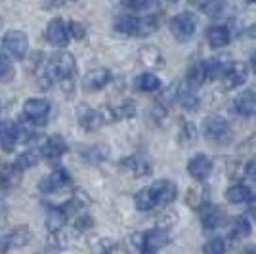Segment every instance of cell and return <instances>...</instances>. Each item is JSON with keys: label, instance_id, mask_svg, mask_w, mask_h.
Masks as SVG:
<instances>
[{"label": "cell", "instance_id": "38", "mask_svg": "<svg viewBox=\"0 0 256 254\" xmlns=\"http://www.w3.org/2000/svg\"><path fill=\"white\" fill-rule=\"evenodd\" d=\"M14 162H16V166L22 170V172H25V170L32 168V166L38 162V155H36V151H31V149H29V151L22 153Z\"/></svg>", "mask_w": 256, "mask_h": 254}, {"label": "cell", "instance_id": "19", "mask_svg": "<svg viewBox=\"0 0 256 254\" xmlns=\"http://www.w3.org/2000/svg\"><path fill=\"white\" fill-rule=\"evenodd\" d=\"M206 40L212 48H224L232 40V31H230L228 25H222V23L210 25L208 31H206Z\"/></svg>", "mask_w": 256, "mask_h": 254}, {"label": "cell", "instance_id": "51", "mask_svg": "<svg viewBox=\"0 0 256 254\" xmlns=\"http://www.w3.org/2000/svg\"><path fill=\"white\" fill-rule=\"evenodd\" d=\"M248 212H250V216H252V218H256V195L254 193H252V195H250V199H248Z\"/></svg>", "mask_w": 256, "mask_h": 254}, {"label": "cell", "instance_id": "10", "mask_svg": "<svg viewBox=\"0 0 256 254\" xmlns=\"http://www.w3.org/2000/svg\"><path fill=\"white\" fill-rule=\"evenodd\" d=\"M76 122L80 124V128H84L86 132H94V130H98V128H102L106 124L100 109H92L86 104L76 107Z\"/></svg>", "mask_w": 256, "mask_h": 254}, {"label": "cell", "instance_id": "43", "mask_svg": "<svg viewBox=\"0 0 256 254\" xmlns=\"http://www.w3.org/2000/svg\"><path fill=\"white\" fill-rule=\"evenodd\" d=\"M180 138L184 144H192V142H195V138H197V128H195L193 122H190V120H184V122H182Z\"/></svg>", "mask_w": 256, "mask_h": 254}, {"label": "cell", "instance_id": "15", "mask_svg": "<svg viewBox=\"0 0 256 254\" xmlns=\"http://www.w3.org/2000/svg\"><path fill=\"white\" fill-rule=\"evenodd\" d=\"M67 151H69L67 142H65L62 136H58V134H56V136H50V138H46L42 142V146H40L42 157L48 160H52V162H58Z\"/></svg>", "mask_w": 256, "mask_h": 254}, {"label": "cell", "instance_id": "40", "mask_svg": "<svg viewBox=\"0 0 256 254\" xmlns=\"http://www.w3.org/2000/svg\"><path fill=\"white\" fill-rule=\"evenodd\" d=\"M18 126H20V142L22 144H29L32 138H34V122H31L27 116L23 115V120L22 122H18Z\"/></svg>", "mask_w": 256, "mask_h": 254}, {"label": "cell", "instance_id": "17", "mask_svg": "<svg viewBox=\"0 0 256 254\" xmlns=\"http://www.w3.org/2000/svg\"><path fill=\"white\" fill-rule=\"evenodd\" d=\"M188 172L197 182L206 180L210 176V172H212V160L208 159L206 155H203V153H199V155H195V157L188 160Z\"/></svg>", "mask_w": 256, "mask_h": 254}, {"label": "cell", "instance_id": "24", "mask_svg": "<svg viewBox=\"0 0 256 254\" xmlns=\"http://www.w3.org/2000/svg\"><path fill=\"white\" fill-rule=\"evenodd\" d=\"M134 86H136L138 90H142V92H159L160 88H162V82H160V78L155 73L146 71V73H142L136 76Z\"/></svg>", "mask_w": 256, "mask_h": 254}, {"label": "cell", "instance_id": "16", "mask_svg": "<svg viewBox=\"0 0 256 254\" xmlns=\"http://www.w3.org/2000/svg\"><path fill=\"white\" fill-rule=\"evenodd\" d=\"M120 166L126 170L128 174H132L134 178H146L151 174V162L144 155H130L120 160Z\"/></svg>", "mask_w": 256, "mask_h": 254}, {"label": "cell", "instance_id": "41", "mask_svg": "<svg viewBox=\"0 0 256 254\" xmlns=\"http://www.w3.org/2000/svg\"><path fill=\"white\" fill-rule=\"evenodd\" d=\"M199 10H203L208 18H220L226 10V0H208Z\"/></svg>", "mask_w": 256, "mask_h": 254}, {"label": "cell", "instance_id": "32", "mask_svg": "<svg viewBox=\"0 0 256 254\" xmlns=\"http://www.w3.org/2000/svg\"><path fill=\"white\" fill-rule=\"evenodd\" d=\"M136 22H138V18H134L130 14H122V16H118L117 20H115V31L130 36L136 31Z\"/></svg>", "mask_w": 256, "mask_h": 254}, {"label": "cell", "instance_id": "42", "mask_svg": "<svg viewBox=\"0 0 256 254\" xmlns=\"http://www.w3.org/2000/svg\"><path fill=\"white\" fill-rule=\"evenodd\" d=\"M113 109L117 113V118H132V116L136 115V104H134V100H122Z\"/></svg>", "mask_w": 256, "mask_h": 254}, {"label": "cell", "instance_id": "47", "mask_svg": "<svg viewBox=\"0 0 256 254\" xmlns=\"http://www.w3.org/2000/svg\"><path fill=\"white\" fill-rule=\"evenodd\" d=\"M67 246V237H65L62 230L60 232H54L50 233V243H48V248H65Z\"/></svg>", "mask_w": 256, "mask_h": 254}, {"label": "cell", "instance_id": "27", "mask_svg": "<svg viewBox=\"0 0 256 254\" xmlns=\"http://www.w3.org/2000/svg\"><path fill=\"white\" fill-rule=\"evenodd\" d=\"M186 82L192 90H197L206 82V73H204V65L203 62H197L193 64L190 69H188V74H186Z\"/></svg>", "mask_w": 256, "mask_h": 254}, {"label": "cell", "instance_id": "49", "mask_svg": "<svg viewBox=\"0 0 256 254\" xmlns=\"http://www.w3.org/2000/svg\"><path fill=\"white\" fill-rule=\"evenodd\" d=\"M245 174L250 178L252 182H256V159H250L248 162H246L245 166Z\"/></svg>", "mask_w": 256, "mask_h": 254}, {"label": "cell", "instance_id": "12", "mask_svg": "<svg viewBox=\"0 0 256 254\" xmlns=\"http://www.w3.org/2000/svg\"><path fill=\"white\" fill-rule=\"evenodd\" d=\"M197 210L201 212V222H203L204 230H216L220 228L226 220V214L222 210V206L214 204V202L204 201Z\"/></svg>", "mask_w": 256, "mask_h": 254}, {"label": "cell", "instance_id": "5", "mask_svg": "<svg viewBox=\"0 0 256 254\" xmlns=\"http://www.w3.org/2000/svg\"><path fill=\"white\" fill-rule=\"evenodd\" d=\"M197 31V20L190 12H182L170 20V32L178 42H188Z\"/></svg>", "mask_w": 256, "mask_h": 254}, {"label": "cell", "instance_id": "13", "mask_svg": "<svg viewBox=\"0 0 256 254\" xmlns=\"http://www.w3.org/2000/svg\"><path fill=\"white\" fill-rule=\"evenodd\" d=\"M111 71L106 69V67H98V69H92L82 76V88L86 92H98L102 88H106L109 82H111Z\"/></svg>", "mask_w": 256, "mask_h": 254}, {"label": "cell", "instance_id": "14", "mask_svg": "<svg viewBox=\"0 0 256 254\" xmlns=\"http://www.w3.org/2000/svg\"><path fill=\"white\" fill-rule=\"evenodd\" d=\"M232 111L239 116L256 115V92L254 90H243L237 94L232 102Z\"/></svg>", "mask_w": 256, "mask_h": 254}, {"label": "cell", "instance_id": "36", "mask_svg": "<svg viewBox=\"0 0 256 254\" xmlns=\"http://www.w3.org/2000/svg\"><path fill=\"white\" fill-rule=\"evenodd\" d=\"M126 4L130 10L144 12V14L159 10V0H126Z\"/></svg>", "mask_w": 256, "mask_h": 254}, {"label": "cell", "instance_id": "20", "mask_svg": "<svg viewBox=\"0 0 256 254\" xmlns=\"http://www.w3.org/2000/svg\"><path fill=\"white\" fill-rule=\"evenodd\" d=\"M160 27V18L151 12V14H146L144 18H138L136 22V31H134V36H150L153 32H157Z\"/></svg>", "mask_w": 256, "mask_h": 254}, {"label": "cell", "instance_id": "26", "mask_svg": "<svg viewBox=\"0 0 256 254\" xmlns=\"http://www.w3.org/2000/svg\"><path fill=\"white\" fill-rule=\"evenodd\" d=\"M80 157L90 164H98V162H102L109 157V149L106 146H82L80 148Z\"/></svg>", "mask_w": 256, "mask_h": 254}, {"label": "cell", "instance_id": "52", "mask_svg": "<svg viewBox=\"0 0 256 254\" xmlns=\"http://www.w3.org/2000/svg\"><path fill=\"white\" fill-rule=\"evenodd\" d=\"M190 2H192L193 6H197V8H201V6H203V4H206L208 0H190Z\"/></svg>", "mask_w": 256, "mask_h": 254}, {"label": "cell", "instance_id": "23", "mask_svg": "<svg viewBox=\"0 0 256 254\" xmlns=\"http://www.w3.org/2000/svg\"><path fill=\"white\" fill-rule=\"evenodd\" d=\"M138 62L146 69H157L159 65H162V56L155 46H144L138 54Z\"/></svg>", "mask_w": 256, "mask_h": 254}, {"label": "cell", "instance_id": "25", "mask_svg": "<svg viewBox=\"0 0 256 254\" xmlns=\"http://www.w3.org/2000/svg\"><path fill=\"white\" fill-rule=\"evenodd\" d=\"M250 233H252L250 220H248L246 216H237L234 220L232 230H230V239H232V241H243Z\"/></svg>", "mask_w": 256, "mask_h": 254}, {"label": "cell", "instance_id": "4", "mask_svg": "<svg viewBox=\"0 0 256 254\" xmlns=\"http://www.w3.org/2000/svg\"><path fill=\"white\" fill-rule=\"evenodd\" d=\"M2 50H4V54L10 60L22 62V60H25L27 52H29V36L23 31H18V29H12V31L4 32V36H2Z\"/></svg>", "mask_w": 256, "mask_h": 254}, {"label": "cell", "instance_id": "53", "mask_svg": "<svg viewBox=\"0 0 256 254\" xmlns=\"http://www.w3.org/2000/svg\"><path fill=\"white\" fill-rule=\"evenodd\" d=\"M250 67H252V71L256 73V50L252 52V56H250Z\"/></svg>", "mask_w": 256, "mask_h": 254}, {"label": "cell", "instance_id": "9", "mask_svg": "<svg viewBox=\"0 0 256 254\" xmlns=\"http://www.w3.org/2000/svg\"><path fill=\"white\" fill-rule=\"evenodd\" d=\"M151 193H153V199L157 206H168L170 202L176 201L178 197V188L176 184L170 180H157L150 186Z\"/></svg>", "mask_w": 256, "mask_h": 254}, {"label": "cell", "instance_id": "1", "mask_svg": "<svg viewBox=\"0 0 256 254\" xmlns=\"http://www.w3.org/2000/svg\"><path fill=\"white\" fill-rule=\"evenodd\" d=\"M76 71V60L71 52H65L60 48V52L52 54L48 62H44L42 67L36 73V84L40 90H50L56 82H62L67 78H73Z\"/></svg>", "mask_w": 256, "mask_h": 254}, {"label": "cell", "instance_id": "35", "mask_svg": "<svg viewBox=\"0 0 256 254\" xmlns=\"http://www.w3.org/2000/svg\"><path fill=\"white\" fill-rule=\"evenodd\" d=\"M204 65V73H206V80H216L222 76V71H224V62L218 60V58H212V60H206L203 62Z\"/></svg>", "mask_w": 256, "mask_h": 254}, {"label": "cell", "instance_id": "21", "mask_svg": "<svg viewBox=\"0 0 256 254\" xmlns=\"http://www.w3.org/2000/svg\"><path fill=\"white\" fill-rule=\"evenodd\" d=\"M22 182V170L16 166V162H2L0 164V186L14 188Z\"/></svg>", "mask_w": 256, "mask_h": 254}, {"label": "cell", "instance_id": "6", "mask_svg": "<svg viewBox=\"0 0 256 254\" xmlns=\"http://www.w3.org/2000/svg\"><path fill=\"white\" fill-rule=\"evenodd\" d=\"M52 111V106L48 100L42 98H29L23 104V115L27 116L31 122H34L36 126H42L48 122V115Z\"/></svg>", "mask_w": 256, "mask_h": 254}, {"label": "cell", "instance_id": "11", "mask_svg": "<svg viewBox=\"0 0 256 254\" xmlns=\"http://www.w3.org/2000/svg\"><path fill=\"white\" fill-rule=\"evenodd\" d=\"M46 40L56 46V48H65L71 36H69V31H67V23L62 20V18H56L48 23L46 27Z\"/></svg>", "mask_w": 256, "mask_h": 254}, {"label": "cell", "instance_id": "57", "mask_svg": "<svg viewBox=\"0 0 256 254\" xmlns=\"http://www.w3.org/2000/svg\"><path fill=\"white\" fill-rule=\"evenodd\" d=\"M168 2H172V4H176V2H178V0H168Z\"/></svg>", "mask_w": 256, "mask_h": 254}, {"label": "cell", "instance_id": "55", "mask_svg": "<svg viewBox=\"0 0 256 254\" xmlns=\"http://www.w3.org/2000/svg\"><path fill=\"white\" fill-rule=\"evenodd\" d=\"M250 250H252V252H256V246H250V244H248V246H245V252H250Z\"/></svg>", "mask_w": 256, "mask_h": 254}, {"label": "cell", "instance_id": "3", "mask_svg": "<svg viewBox=\"0 0 256 254\" xmlns=\"http://www.w3.org/2000/svg\"><path fill=\"white\" fill-rule=\"evenodd\" d=\"M203 132L204 138L210 140L212 144H218V146H226V144H230L234 140V128H232V124L218 115H210L204 120Z\"/></svg>", "mask_w": 256, "mask_h": 254}, {"label": "cell", "instance_id": "34", "mask_svg": "<svg viewBox=\"0 0 256 254\" xmlns=\"http://www.w3.org/2000/svg\"><path fill=\"white\" fill-rule=\"evenodd\" d=\"M14 76H16V69H14L12 60L6 54H0V84L14 80Z\"/></svg>", "mask_w": 256, "mask_h": 254}, {"label": "cell", "instance_id": "50", "mask_svg": "<svg viewBox=\"0 0 256 254\" xmlns=\"http://www.w3.org/2000/svg\"><path fill=\"white\" fill-rule=\"evenodd\" d=\"M69 0H46L44 2V6L48 8V10H56V8H60V6H64V4H67Z\"/></svg>", "mask_w": 256, "mask_h": 254}, {"label": "cell", "instance_id": "29", "mask_svg": "<svg viewBox=\"0 0 256 254\" xmlns=\"http://www.w3.org/2000/svg\"><path fill=\"white\" fill-rule=\"evenodd\" d=\"M90 204V199H88V195H86L82 190H76L73 195H71V199L62 204L64 206V210L67 212V216H71V214H75V212H80L82 208H86Z\"/></svg>", "mask_w": 256, "mask_h": 254}, {"label": "cell", "instance_id": "45", "mask_svg": "<svg viewBox=\"0 0 256 254\" xmlns=\"http://www.w3.org/2000/svg\"><path fill=\"white\" fill-rule=\"evenodd\" d=\"M67 31H69V36H71V38H75V40H82V38L86 36L84 23L75 22V20H71V22L67 23Z\"/></svg>", "mask_w": 256, "mask_h": 254}, {"label": "cell", "instance_id": "56", "mask_svg": "<svg viewBox=\"0 0 256 254\" xmlns=\"http://www.w3.org/2000/svg\"><path fill=\"white\" fill-rule=\"evenodd\" d=\"M246 2H250V4H256V0H246Z\"/></svg>", "mask_w": 256, "mask_h": 254}, {"label": "cell", "instance_id": "54", "mask_svg": "<svg viewBox=\"0 0 256 254\" xmlns=\"http://www.w3.org/2000/svg\"><path fill=\"white\" fill-rule=\"evenodd\" d=\"M248 34H250V36H252V38H256V25H252V27H250V29H248Z\"/></svg>", "mask_w": 256, "mask_h": 254}, {"label": "cell", "instance_id": "37", "mask_svg": "<svg viewBox=\"0 0 256 254\" xmlns=\"http://www.w3.org/2000/svg\"><path fill=\"white\" fill-rule=\"evenodd\" d=\"M178 102H180V106L184 107L186 111H190V113L197 111V109H199V106H201L199 96L195 94L193 90H190V92H182L180 98H178Z\"/></svg>", "mask_w": 256, "mask_h": 254}, {"label": "cell", "instance_id": "31", "mask_svg": "<svg viewBox=\"0 0 256 254\" xmlns=\"http://www.w3.org/2000/svg\"><path fill=\"white\" fill-rule=\"evenodd\" d=\"M134 202H136V208L142 212H148V210H153L157 204H155V199H153V193H151L150 188H144V190H140L136 193V197H134Z\"/></svg>", "mask_w": 256, "mask_h": 254}, {"label": "cell", "instance_id": "2", "mask_svg": "<svg viewBox=\"0 0 256 254\" xmlns=\"http://www.w3.org/2000/svg\"><path fill=\"white\" fill-rule=\"evenodd\" d=\"M130 243L140 252H157L168 243V233L162 228H153L150 232H136L130 235Z\"/></svg>", "mask_w": 256, "mask_h": 254}, {"label": "cell", "instance_id": "28", "mask_svg": "<svg viewBox=\"0 0 256 254\" xmlns=\"http://www.w3.org/2000/svg\"><path fill=\"white\" fill-rule=\"evenodd\" d=\"M6 237V243L10 248H20V246H25L29 244V241L32 239V232L29 228H16L10 235H4Z\"/></svg>", "mask_w": 256, "mask_h": 254}, {"label": "cell", "instance_id": "44", "mask_svg": "<svg viewBox=\"0 0 256 254\" xmlns=\"http://www.w3.org/2000/svg\"><path fill=\"white\" fill-rule=\"evenodd\" d=\"M226 248H228V244H226V239H222V237H212L208 243L204 244V252L208 254H222L226 252Z\"/></svg>", "mask_w": 256, "mask_h": 254}, {"label": "cell", "instance_id": "18", "mask_svg": "<svg viewBox=\"0 0 256 254\" xmlns=\"http://www.w3.org/2000/svg\"><path fill=\"white\" fill-rule=\"evenodd\" d=\"M16 144H20V126L14 120H6L0 124V146L4 151H14Z\"/></svg>", "mask_w": 256, "mask_h": 254}, {"label": "cell", "instance_id": "46", "mask_svg": "<svg viewBox=\"0 0 256 254\" xmlns=\"http://www.w3.org/2000/svg\"><path fill=\"white\" fill-rule=\"evenodd\" d=\"M94 228V218L90 216V214H78L75 220V230L80 233H86L90 232Z\"/></svg>", "mask_w": 256, "mask_h": 254}, {"label": "cell", "instance_id": "22", "mask_svg": "<svg viewBox=\"0 0 256 254\" xmlns=\"http://www.w3.org/2000/svg\"><path fill=\"white\" fill-rule=\"evenodd\" d=\"M67 212L64 210V206H50L46 212V230L50 233L64 230L65 222H67Z\"/></svg>", "mask_w": 256, "mask_h": 254}, {"label": "cell", "instance_id": "48", "mask_svg": "<svg viewBox=\"0 0 256 254\" xmlns=\"http://www.w3.org/2000/svg\"><path fill=\"white\" fill-rule=\"evenodd\" d=\"M239 153H256V134H252L250 138H246L241 146H239Z\"/></svg>", "mask_w": 256, "mask_h": 254}, {"label": "cell", "instance_id": "33", "mask_svg": "<svg viewBox=\"0 0 256 254\" xmlns=\"http://www.w3.org/2000/svg\"><path fill=\"white\" fill-rule=\"evenodd\" d=\"M182 94L180 82H172L168 88H160V100H157L159 104H162L164 107H168L170 104L178 102V98Z\"/></svg>", "mask_w": 256, "mask_h": 254}, {"label": "cell", "instance_id": "30", "mask_svg": "<svg viewBox=\"0 0 256 254\" xmlns=\"http://www.w3.org/2000/svg\"><path fill=\"white\" fill-rule=\"evenodd\" d=\"M252 195V190L245 186V184H235L230 190L226 191V199L232 202V204H241V202H246Z\"/></svg>", "mask_w": 256, "mask_h": 254}, {"label": "cell", "instance_id": "39", "mask_svg": "<svg viewBox=\"0 0 256 254\" xmlns=\"http://www.w3.org/2000/svg\"><path fill=\"white\" fill-rule=\"evenodd\" d=\"M206 201V191L201 186H193L188 190V204H192L193 208H199Z\"/></svg>", "mask_w": 256, "mask_h": 254}, {"label": "cell", "instance_id": "7", "mask_svg": "<svg viewBox=\"0 0 256 254\" xmlns=\"http://www.w3.org/2000/svg\"><path fill=\"white\" fill-rule=\"evenodd\" d=\"M71 186V174L65 168H56L52 174H48L46 178L38 182V190L44 195H54L60 191L67 190Z\"/></svg>", "mask_w": 256, "mask_h": 254}, {"label": "cell", "instance_id": "8", "mask_svg": "<svg viewBox=\"0 0 256 254\" xmlns=\"http://www.w3.org/2000/svg\"><path fill=\"white\" fill-rule=\"evenodd\" d=\"M248 78V67L243 62H230L224 65L222 80L226 90H234L237 86H243Z\"/></svg>", "mask_w": 256, "mask_h": 254}]
</instances>
